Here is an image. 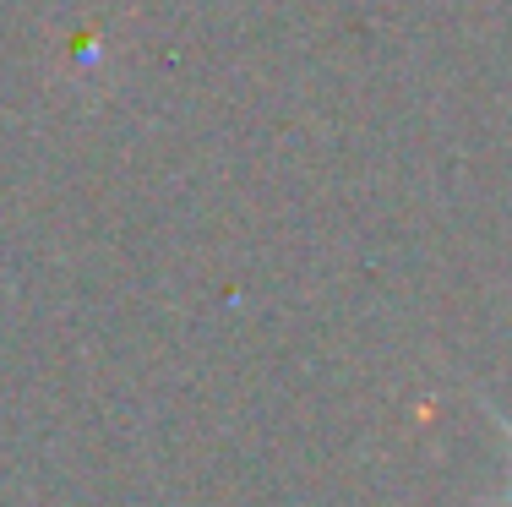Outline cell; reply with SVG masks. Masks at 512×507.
<instances>
[{
  "mask_svg": "<svg viewBox=\"0 0 512 507\" xmlns=\"http://www.w3.org/2000/svg\"><path fill=\"white\" fill-rule=\"evenodd\" d=\"M507 437H512V426H507Z\"/></svg>",
  "mask_w": 512,
  "mask_h": 507,
  "instance_id": "1",
  "label": "cell"
}]
</instances>
